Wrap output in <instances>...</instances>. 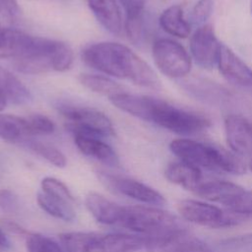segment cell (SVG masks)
Here are the masks:
<instances>
[{
    "mask_svg": "<svg viewBox=\"0 0 252 252\" xmlns=\"http://www.w3.org/2000/svg\"><path fill=\"white\" fill-rule=\"evenodd\" d=\"M120 110L142 120L153 122L179 135H192L209 128L211 121L205 116L176 107L162 99L119 93L109 97Z\"/></svg>",
    "mask_w": 252,
    "mask_h": 252,
    "instance_id": "1",
    "label": "cell"
},
{
    "mask_svg": "<svg viewBox=\"0 0 252 252\" xmlns=\"http://www.w3.org/2000/svg\"><path fill=\"white\" fill-rule=\"evenodd\" d=\"M84 62L90 67L135 85L158 90L160 81L151 66L126 45L104 41L92 44L82 52Z\"/></svg>",
    "mask_w": 252,
    "mask_h": 252,
    "instance_id": "2",
    "label": "cell"
},
{
    "mask_svg": "<svg viewBox=\"0 0 252 252\" xmlns=\"http://www.w3.org/2000/svg\"><path fill=\"white\" fill-rule=\"evenodd\" d=\"M169 149L180 160L200 169L223 171L231 174H242L246 170L244 162L236 154L215 145L190 139H176L171 141Z\"/></svg>",
    "mask_w": 252,
    "mask_h": 252,
    "instance_id": "3",
    "label": "cell"
},
{
    "mask_svg": "<svg viewBox=\"0 0 252 252\" xmlns=\"http://www.w3.org/2000/svg\"><path fill=\"white\" fill-rule=\"evenodd\" d=\"M59 239L65 252H136L145 244L142 236L125 233L72 231Z\"/></svg>",
    "mask_w": 252,
    "mask_h": 252,
    "instance_id": "4",
    "label": "cell"
},
{
    "mask_svg": "<svg viewBox=\"0 0 252 252\" xmlns=\"http://www.w3.org/2000/svg\"><path fill=\"white\" fill-rule=\"evenodd\" d=\"M71 47L59 40L36 36L32 52L24 59L14 62L15 68L25 74H41L49 71L64 72L73 63Z\"/></svg>",
    "mask_w": 252,
    "mask_h": 252,
    "instance_id": "5",
    "label": "cell"
},
{
    "mask_svg": "<svg viewBox=\"0 0 252 252\" xmlns=\"http://www.w3.org/2000/svg\"><path fill=\"white\" fill-rule=\"evenodd\" d=\"M120 225L143 238L153 237L181 228L178 219L169 212L152 206H126Z\"/></svg>",
    "mask_w": 252,
    "mask_h": 252,
    "instance_id": "6",
    "label": "cell"
},
{
    "mask_svg": "<svg viewBox=\"0 0 252 252\" xmlns=\"http://www.w3.org/2000/svg\"><path fill=\"white\" fill-rule=\"evenodd\" d=\"M178 212L186 220L211 228H222L235 225L247 217L197 200H182L177 205Z\"/></svg>",
    "mask_w": 252,
    "mask_h": 252,
    "instance_id": "7",
    "label": "cell"
},
{
    "mask_svg": "<svg viewBox=\"0 0 252 252\" xmlns=\"http://www.w3.org/2000/svg\"><path fill=\"white\" fill-rule=\"evenodd\" d=\"M60 112L67 120V129L75 135L101 138L114 135L109 118L102 112L89 107L62 105Z\"/></svg>",
    "mask_w": 252,
    "mask_h": 252,
    "instance_id": "8",
    "label": "cell"
},
{
    "mask_svg": "<svg viewBox=\"0 0 252 252\" xmlns=\"http://www.w3.org/2000/svg\"><path fill=\"white\" fill-rule=\"evenodd\" d=\"M153 57L158 69L165 76L180 79L191 70V57L178 42L159 38L153 44Z\"/></svg>",
    "mask_w": 252,
    "mask_h": 252,
    "instance_id": "9",
    "label": "cell"
},
{
    "mask_svg": "<svg viewBox=\"0 0 252 252\" xmlns=\"http://www.w3.org/2000/svg\"><path fill=\"white\" fill-rule=\"evenodd\" d=\"M144 240L148 252H213L204 241L183 227Z\"/></svg>",
    "mask_w": 252,
    "mask_h": 252,
    "instance_id": "10",
    "label": "cell"
},
{
    "mask_svg": "<svg viewBox=\"0 0 252 252\" xmlns=\"http://www.w3.org/2000/svg\"><path fill=\"white\" fill-rule=\"evenodd\" d=\"M184 92L195 99L215 107H229L235 96L231 92L208 79L192 77L180 82Z\"/></svg>",
    "mask_w": 252,
    "mask_h": 252,
    "instance_id": "11",
    "label": "cell"
},
{
    "mask_svg": "<svg viewBox=\"0 0 252 252\" xmlns=\"http://www.w3.org/2000/svg\"><path fill=\"white\" fill-rule=\"evenodd\" d=\"M221 45L211 25L201 26L190 38L193 59L199 66L206 69H211L218 64Z\"/></svg>",
    "mask_w": 252,
    "mask_h": 252,
    "instance_id": "12",
    "label": "cell"
},
{
    "mask_svg": "<svg viewBox=\"0 0 252 252\" xmlns=\"http://www.w3.org/2000/svg\"><path fill=\"white\" fill-rule=\"evenodd\" d=\"M99 178L116 192L144 204L162 206L165 203L164 197L159 192L138 180L107 173L99 174Z\"/></svg>",
    "mask_w": 252,
    "mask_h": 252,
    "instance_id": "13",
    "label": "cell"
},
{
    "mask_svg": "<svg viewBox=\"0 0 252 252\" xmlns=\"http://www.w3.org/2000/svg\"><path fill=\"white\" fill-rule=\"evenodd\" d=\"M218 65L220 72L228 83L252 91V69L225 45H221Z\"/></svg>",
    "mask_w": 252,
    "mask_h": 252,
    "instance_id": "14",
    "label": "cell"
},
{
    "mask_svg": "<svg viewBox=\"0 0 252 252\" xmlns=\"http://www.w3.org/2000/svg\"><path fill=\"white\" fill-rule=\"evenodd\" d=\"M224 131L229 148L237 155L252 152V125L242 116L229 114L224 118Z\"/></svg>",
    "mask_w": 252,
    "mask_h": 252,
    "instance_id": "15",
    "label": "cell"
},
{
    "mask_svg": "<svg viewBox=\"0 0 252 252\" xmlns=\"http://www.w3.org/2000/svg\"><path fill=\"white\" fill-rule=\"evenodd\" d=\"M35 36L13 29L0 28V59L19 60L27 56Z\"/></svg>",
    "mask_w": 252,
    "mask_h": 252,
    "instance_id": "16",
    "label": "cell"
},
{
    "mask_svg": "<svg viewBox=\"0 0 252 252\" xmlns=\"http://www.w3.org/2000/svg\"><path fill=\"white\" fill-rule=\"evenodd\" d=\"M244 191L241 186L229 181L204 179L194 193L208 201L229 207Z\"/></svg>",
    "mask_w": 252,
    "mask_h": 252,
    "instance_id": "17",
    "label": "cell"
},
{
    "mask_svg": "<svg viewBox=\"0 0 252 252\" xmlns=\"http://www.w3.org/2000/svg\"><path fill=\"white\" fill-rule=\"evenodd\" d=\"M85 204L88 211L94 220L103 224L120 223L124 207L120 206L103 195L96 192H90L85 199Z\"/></svg>",
    "mask_w": 252,
    "mask_h": 252,
    "instance_id": "18",
    "label": "cell"
},
{
    "mask_svg": "<svg viewBox=\"0 0 252 252\" xmlns=\"http://www.w3.org/2000/svg\"><path fill=\"white\" fill-rule=\"evenodd\" d=\"M31 99L28 88L11 72L0 66V111L8 103L25 104Z\"/></svg>",
    "mask_w": 252,
    "mask_h": 252,
    "instance_id": "19",
    "label": "cell"
},
{
    "mask_svg": "<svg viewBox=\"0 0 252 252\" xmlns=\"http://www.w3.org/2000/svg\"><path fill=\"white\" fill-rule=\"evenodd\" d=\"M74 137L77 148L85 156L95 158L108 166L119 165V158L114 150L99 138L83 135H75Z\"/></svg>",
    "mask_w": 252,
    "mask_h": 252,
    "instance_id": "20",
    "label": "cell"
},
{
    "mask_svg": "<svg viewBox=\"0 0 252 252\" xmlns=\"http://www.w3.org/2000/svg\"><path fill=\"white\" fill-rule=\"evenodd\" d=\"M164 175L170 182L193 193L204 180L200 168L182 160L168 164L164 170Z\"/></svg>",
    "mask_w": 252,
    "mask_h": 252,
    "instance_id": "21",
    "label": "cell"
},
{
    "mask_svg": "<svg viewBox=\"0 0 252 252\" xmlns=\"http://www.w3.org/2000/svg\"><path fill=\"white\" fill-rule=\"evenodd\" d=\"M88 5L99 24L113 34L122 30L121 15L115 0H88Z\"/></svg>",
    "mask_w": 252,
    "mask_h": 252,
    "instance_id": "22",
    "label": "cell"
},
{
    "mask_svg": "<svg viewBox=\"0 0 252 252\" xmlns=\"http://www.w3.org/2000/svg\"><path fill=\"white\" fill-rule=\"evenodd\" d=\"M158 21L161 29L173 36L185 38L190 34L191 26L185 20L183 10L179 5H173L165 9Z\"/></svg>",
    "mask_w": 252,
    "mask_h": 252,
    "instance_id": "23",
    "label": "cell"
},
{
    "mask_svg": "<svg viewBox=\"0 0 252 252\" xmlns=\"http://www.w3.org/2000/svg\"><path fill=\"white\" fill-rule=\"evenodd\" d=\"M36 202L44 212L56 219L71 221L76 218V212L71 202L64 199L40 191L36 194Z\"/></svg>",
    "mask_w": 252,
    "mask_h": 252,
    "instance_id": "24",
    "label": "cell"
},
{
    "mask_svg": "<svg viewBox=\"0 0 252 252\" xmlns=\"http://www.w3.org/2000/svg\"><path fill=\"white\" fill-rule=\"evenodd\" d=\"M29 136L26 118L4 113L0 114V138L9 143H16Z\"/></svg>",
    "mask_w": 252,
    "mask_h": 252,
    "instance_id": "25",
    "label": "cell"
},
{
    "mask_svg": "<svg viewBox=\"0 0 252 252\" xmlns=\"http://www.w3.org/2000/svg\"><path fill=\"white\" fill-rule=\"evenodd\" d=\"M79 81L85 88L89 89L90 91L107 95L108 97L123 92L122 87L119 84L101 75L82 74L79 77Z\"/></svg>",
    "mask_w": 252,
    "mask_h": 252,
    "instance_id": "26",
    "label": "cell"
},
{
    "mask_svg": "<svg viewBox=\"0 0 252 252\" xmlns=\"http://www.w3.org/2000/svg\"><path fill=\"white\" fill-rule=\"evenodd\" d=\"M28 146L32 152L57 167H64L67 163V159L63 153L53 146L38 141H30Z\"/></svg>",
    "mask_w": 252,
    "mask_h": 252,
    "instance_id": "27",
    "label": "cell"
},
{
    "mask_svg": "<svg viewBox=\"0 0 252 252\" xmlns=\"http://www.w3.org/2000/svg\"><path fill=\"white\" fill-rule=\"evenodd\" d=\"M26 248L28 252H64L63 247L53 239L32 232L26 236Z\"/></svg>",
    "mask_w": 252,
    "mask_h": 252,
    "instance_id": "28",
    "label": "cell"
},
{
    "mask_svg": "<svg viewBox=\"0 0 252 252\" xmlns=\"http://www.w3.org/2000/svg\"><path fill=\"white\" fill-rule=\"evenodd\" d=\"M28 135H49L54 132L55 125L51 119L43 114L34 113L26 118Z\"/></svg>",
    "mask_w": 252,
    "mask_h": 252,
    "instance_id": "29",
    "label": "cell"
},
{
    "mask_svg": "<svg viewBox=\"0 0 252 252\" xmlns=\"http://www.w3.org/2000/svg\"><path fill=\"white\" fill-rule=\"evenodd\" d=\"M41 190L49 195L64 199L68 202H73L75 200L69 188L62 181L54 177H45L40 183Z\"/></svg>",
    "mask_w": 252,
    "mask_h": 252,
    "instance_id": "30",
    "label": "cell"
},
{
    "mask_svg": "<svg viewBox=\"0 0 252 252\" xmlns=\"http://www.w3.org/2000/svg\"><path fill=\"white\" fill-rule=\"evenodd\" d=\"M214 9L213 0H198L191 10L190 22L193 25L203 26L211 17Z\"/></svg>",
    "mask_w": 252,
    "mask_h": 252,
    "instance_id": "31",
    "label": "cell"
},
{
    "mask_svg": "<svg viewBox=\"0 0 252 252\" xmlns=\"http://www.w3.org/2000/svg\"><path fill=\"white\" fill-rule=\"evenodd\" d=\"M0 15L9 24L17 23L21 16L17 0H0Z\"/></svg>",
    "mask_w": 252,
    "mask_h": 252,
    "instance_id": "32",
    "label": "cell"
},
{
    "mask_svg": "<svg viewBox=\"0 0 252 252\" xmlns=\"http://www.w3.org/2000/svg\"><path fill=\"white\" fill-rule=\"evenodd\" d=\"M123 5L126 14V22L143 19L146 0H119Z\"/></svg>",
    "mask_w": 252,
    "mask_h": 252,
    "instance_id": "33",
    "label": "cell"
},
{
    "mask_svg": "<svg viewBox=\"0 0 252 252\" xmlns=\"http://www.w3.org/2000/svg\"><path fill=\"white\" fill-rule=\"evenodd\" d=\"M228 210L243 216L252 215V191H244L229 207Z\"/></svg>",
    "mask_w": 252,
    "mask_h": 252,
    "instance_id": "34",
    "label": "cell"
},
{
    "mask_svg": "<svg viewBox=\"0 0 252 252\" xmlns=\"http://www.w3.org/2000/svg\"><path fill=\"white\" fill-rule=\"evenodd\" d=\"M18 205L17 196L8 189L0 190V209L5 213H12Z\"/></svg>",
    "mask_w": 252,
    "mask_h": 252,
    "instance_id": "35",
    "label": "cell"
},
{
    "mask_svg": "<svg viewBox=\"0 0 252 252\" xmlns=\"http://www.w3.org/2000/svg\"><path fill=\"white\" fill-rule=\"evenodd\" d=\"M0 223L2 225V227H4L3 229L7 230L9 233L11 234H16V235H25L27 236L30 232L27 231L24 227H22L21 225H19L18 223L12 221V220H0Z\"/></svg>",
    "mask_w": 252,
    "mask_h": 252,
    "instance_id": "36",
    "label": "cell"
},
{
    "mask_svg": "<svg viewBox=\"0 0 252 252\" xmlns=\"http://www.w3.org/2000/svg\"><path fill=\"white\" fill-rule=\"evenodd\" d=\"M11 247L10 241L7 238L6 234L4 233V230L2 228H0V250H4V249H8Z\"/></svg>",
    "mask_w": 252,
    "mask_h": 252,
    "instance_id": "37",
    "label": "cell"
},
{
    "mask_svg": "<svg viewBox=\"0 0 252 252\" xmlns=\"http://www.w3.org/2000/svg\"><path fill=\"white\" fill-rule=\"evenodd\" d=\"M249 167H250V169H251V171H252V160L250 161V164H249Z\"/></svg>",
    "mask_w": 252,
    "mask_h": 252,
    "instance_id": "38",
    "label": "cell"
},
{
    "mask_svg": "<svg viewBox=\"0 0 252 252\" xmlns=\"http://www.w3.org/2000/svg\"><path fill=\"white\" fill-rule=\"evenodd\" d=\"M1 251H2V250H0V252H1Z\"/></svg>",
    "mask_w": 252,
    "mask_h": 252,
    "instance_id": "39",
    "label": "cell"
}]
</instances>
